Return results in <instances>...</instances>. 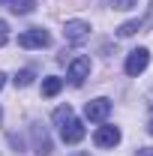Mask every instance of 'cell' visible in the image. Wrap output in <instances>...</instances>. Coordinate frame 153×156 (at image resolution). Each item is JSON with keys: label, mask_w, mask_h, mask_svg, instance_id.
I'll use <instances>...</instances> for the list:
<instances>
[{"label": "cell", "mask_w": 153, "mask_h": 156, "mask_svg": "<svg viewBox=\"0 0 153 156\" xmlns=\"http://www.w3.org/2000/svg\"><path fill=\"white\" fill-rule=\"evenodd\" d=\"M33 6H36V0H9V9H12L15 15H30Z\"/></svg>", "instance_id": "10"}, {"label": "cell", "mask_w": 153, "mask_h": 156, "mask_svg": "<svg viewBox=\"0 0 153 156\" xmlns=\"http://www.w3.org/2000/svg\"><path fill=\"white\" fill-rule=\"evenodd\" d=\"M147 27H153V0H150V9H147V15L141 18V30H147Z\"/></svg>", "instance_id": "16"}, {"label": "cell", "mask_w": 153, "mask_h": 156, "mask_svg": "<svg viewBox=\"0 0 153 156\" xmlns=\"http://www.w3.org/2000/svg\"><path fill=\"white\" fill-rule=\"evenodd\" d=\"M3 84H6V75H3V72H0V90H3Z\"/></svg>", "instance_id": "18"}, {"label": "cell", "mask_w": 153, "mask_h": 156, "mask_svg": "<svg viewBox=\"0 0 153 156\" xmlns=\"http://www.w3.org/2000/svg\"><path fill=\"white\" fill-rule=\"evenodd\" d=\"M93 141H96V147H114V144H120V129L117 126H99Z\"/></svg>", "instance_id": "7"}, {"label": "cell", "mask_w": 153, "mask_h": 156, "mask_svg": "<svg viewBox=\"0 0 153 156\" xmlns=\"http://www.w3.org/2000/svg\"><path fill=\"white\" fill-rule=\"evenodd\" d=\"M48 42H51V36H48V30H42V27H30V30H24L18 36L21 48H45Z\"/></svg>", "instance_id": "5"}, {"label": "cell", "mask_w": 153, "mask_h": 156, "mask_svg": "<svg viewBox=\"0 0 153 156\" xmlns=\"http://www.w3.org/2000/svg\"><path fill=\"white\" fill-rule=\"evenodd\" d=\"M60 90H63V78H57V75H48V78H42V96H57Z\"/></svg>", "instance_id": "9"}, {"label": "cell", "mask_w": 153, "mask_h": 156, "mask_svg": "<svg viewBox=\"0 0 153 156\" xmlns=\"http://www.w3.org/2000/svg\"><path fill=\"white\" fill-rule=\"evenodd\" d=\"M30 135H33V150H36L39 156H48V153H51V141H48V132H45L39 123H33V126H30Z\"/></svg>", "instance_id": "8"}, {"label": "cell", "mask_w": 153, "mask_h": 156, "mask_svg": "<svg viewBox=\"0 0 153 156\" xmlns=\"http://www.w3.org/2000/svg\"><path fill=\"white\" fill-rule=\"evenodd\" d=\"M147 66H150V51H147V48H135V51H129V57H126V63H123L126 75H141Z\"/></svg>", "instance_id": "3"}, {"label": "cell", "mask_w": 153, "mask_h": 156, "mask_svg": "<svg viewBox=\"0 0 153 156\" xmlns=\"http://www.w3.org/2000/svg\"><path fill=\"white\" fill-rule=\"evenodd\" d=\"M72 156H90V153H72Z\"/></svg>", "instance_id": "19"}, {"label": "cell", "mask_w": 153, "mask_h": 156, "mask_svg": "<svg viewBox=\"0 0 153 156\" xmlns=\"http://www.w3.org/2000/svg\"><path fill=\"white\" fill-rule=\"evenodd\" d=\"M15 84H18V87H27V84H33V69H21L18 75H15Z\"/></svg>", "instance_id": "13"}, {"label": "cell", "mask_w": 153, "mask_h": 156, "mask_svg": "<svg viewBox=\"0 0 153 156\" xmlns=\"http://www.w3.org/2000/svg\"><path fill=\"white\" fill-rule=\"evenodd\" d=\"M135 156H153V147H138Z\"/></svg>", "instance_id": "17"}, {"label": "cell", "mask_w": 153, "mask_h": 156, "mask_svg": "<svg viewBox=\"0 0 153 156\" xmlns=\"http://www.w3.org/2000/svg\"><path fill=\"white\" fill-rule=\"evenodd\" d=\"M0 120H3V111H0Z\"/></svg>", "instance_id": "20"}, {"label": "cell", "mask_w": 153, "mask_h": 156, "mask_svg": "<svg viewBox=\"0 0 153 156\" xmlns=\"http://www.w3.org/2000/svg\"><path fill=\"white\" fill-rule=\"evenodd\" d=\"M63 36H66V42L69 45H81V42H87V36H90V24L87 21H66V27H63Z\"/></svg>", "instance_id": "4"}, {"label": "cell", "mask_w": 153, "mask_h": 156, "mask_svg": "<svg viewBox=\"0 0 153 156\" xmlns=\"http://www.w3.org/2000/svg\"><path fill=\"white\" fill-rule=\"evenodd\" d=\"M111 114V99L99 96V99H90L87 105H84V117L90 120V123H105Z\"/></svg>", "instance_id": "2"}, {"label": "cell", "mask_w": 153, "mask_h": 156, "mask_svg": "<svg viewBox=\"0 0 153 156\" xmlns=\"http://www.w3.org/2000/svg\"><path fill=\"white\" fill-rule=\"evenodd\" d=\"M138 30H141V18L138 21H126V24H120V27H117V36H135V33H138Z\"/></svg>", "instance_id": "11"}, {"label": "cell", "mask_w": 153, "mask_h": 156, "mask_svg": "<svg viewBox=\"0 0 153 156\" xmlns=\"http://www.w3.org/2000/svg\"><path fill=\"white\" fill-rule=\"evenodd\" d=\"M114 9H135L138 6V0H108Z\"/></svg>", "instance_id": "14"}, {"label": "cell", "mask_w": 153, "mask_h": 156, "mask_svg": "<svg viewBox=\"0 0 153 156\" xmlns=\"http://www.w3.org/2000/svg\"><path fill=\"white\" fill-rule=\"evenodd\" d=\"M54 126H57L60 138H63L66 144H78V141L84 138V123L72 114L69 105H60L57 111H54Z\"/></svg>", "instance_id": "1"}, {"label": "cell", "mask_w": 153, "mask_h": 156, "mask_svg": "<svg viewBox=\"0 0 153 156\" xmlns=\"http://www.w3.org/2000/svg\"><path fill=\"white\" fill-rule=\"evenodd\" d=\"M90 75V57H75L69 63V84L72 87H81Z\"/></svg>", "instance_id": "6"}, {"label": "cell", "mask_w": 153, "mask_h": 156, "mask_svg": "<svg viewBox=\"0 0 153 156\" xmlns=\"http://www.w3.org/2000/svg\"><path fill=\"white\" fill-rule=\"evenodd\" d=\"M144 105H147V132L153 135V87H150V93L144 96Z\"/></svg>", "instance_id": "12"}, {"label": "cell", "mask_w": 153, "mask_h": 156, "mask_svg": "<svg viewBox=\"0 0 153 156\" xmlns=\"http://www.w3.org/2000/svg\"><path fill=\"white\" fill-rule=\"evenodd\" d=\"M6 42H9V24H6V21L0 18V48H3Z\"/></svg>", "instance_id": "15"}]
</instances>
